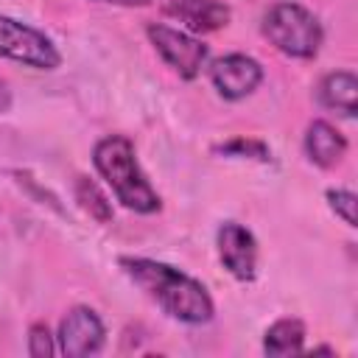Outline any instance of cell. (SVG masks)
I'll use <instances>...</instances> for the list:
<instances>
[{
    "mask_svg": "<svg viewBox=\"0 0 358 358\" xmlns=\"http://www.w3.org/2000/svg\"><path fill=\"white\" fill-rule=\"evenodd\" d=\"M120 268L168 316L187 324H204L213 319V299L207 288L190 274L148 257H120Z\"/></svg>",
    "mask_w": 358,
    "mask_h": 358,
    "instance_id": "1",
    "label": "cell"
},
{
    "mask_svg": "<svg viewBox=\"0 0 358 358\" xmlns=\"http://www.w3.org/2000/svg\"><path fill=\"white\" fill-rule=\"evenodd\" d=\"M92 162H95L98 173L109 182V187L115 190L117 201H123L129 210H134V213H157L159 210L162 201H159L157 190L148 185V179L143 176L129 137L109 134V137L98 140L95 151H92Z\"/></svg>",
    "mask_w": 358,
    "mask_h": 358,
    "instance_id": "2",
    "label": "cell"
},
{
    "mask_svg": "<svg viewBox=\"0 0 358 358\" xmlns=\"http://www.w3.org/2000/svg\"><path fill=\"white\" fill-rule=\"evenodd\" d=\"M263 34L277 50L294 59L316 56L324 36L319 20L299 3H277L274 8H268L263 20Z\"/></svg>",
    "mask_w": 358,
    "mask_h": 358,
    "instance_id": "3",
    "label": "cell"
},
{
    "mask_svg": "<svg viewBox=\"0 0 358 358\" xmlns=\"http://www.w3.org/2000/svg\"><path fill=\"white\" fill-rule=\"evenodd\" d=\"M0 56L22 62L36 70H56L62 64L56 45L42 31L17 22L6 14H0Z\"/></svg>",
    "mask_w": 358,
    "mask_h": 358,
    "instance_id": "4",
    "label": "cell"
},
{
    "mask_svg": "<svg viewBox=\"0 0 358 358\" xmlns=\"http://www.w3.org/2000/svg\"><path fill=\"white\" fill-rule=\"evenodd\" d=\"M151 45L157 48V53L182 76V78H196L201 64L207 62V45L185 31H176L171 25L162 22H151L145 28Z\"/></svg>",
    "mask_w": 358,
    "mask_h": 358,
    "instance_id": "5",
    "label": "cell"
},
{
    "mask_svg": "<svg viewBox=\"0 0 358 358\" xmlns=\"http://www.w3.org/2000/svg\"><path fill=\"white\" fill-rule=\"evenodd\" d=\"M103 347V322L92 308H73L59 327V350L67 358L95 355Z\"/></svg>",
    "mask_w": 358,
    "mask_h": 358,
    "instance_id": "6",
    "label": "cell"
},
{
    "mask_svg": "<svg viewBox=\"0 0 358 358\" xmlns=\"http://www.w3.org/2000/svg\"><path fill=\"white\" fill-rule=\"evenodd\" d=\"M210 78H213V87L224 98L238 101V98H246L249 92L257 90V84L263 81V67L252 56L229 53V56H221L213 62Z\"/></svg>",
    "mask_w": 358,
    "mask_h": 358,
    "instance_id": "7",
    "label": "cell"
},
{
    "mask_svg": "<svg viewBox=\"0 0 358 358\" xmlns=\"http://www.w3.org/2000/svg\"><path fill=\"white\" fill-rule=\"evenodd\" d=\"M218 257L224 263V268L238 277V280H255L257 274V241L255 235L235 224V221H227L221 224L218 229Z\"/></svg>",
    "mask_w": 358,
    "mask_h": 358,
    "instance_id": "8",
    "label": "cell"
},
{
    "mask_svg": "<svg viewBox=\"0 0 358 358\" xmlns=\"http://www.w3.org/2000/svg\"><path fill=\"white\" fill-rule=\"evenodd\" d=\"M165 14L185 22L193 34H210L229 22V6L221 0H168Z\"/></svg>",
    "mask_w": 358,
    "mask_h": 358,
    "instance_id": "9",
    "label": "cell"
},
{
    "mask_svg": "<svg viewBox=\"0 0 358 358\" xmlns=\"http://www.w3.org/2000/svg\"><path fill=\"white\" fill-rule=\"evenodd\" d=\"M305 151L310 162H316L319 168H333L347 154V140L327 120H313L305 131Z\"/></svg>",
    "mask_w": 358,
    "mask_h": 358,
    "instance_id": "10",
    "label": "cell"
},
{
    "mask_svg": "<svg viewBox=\"0 0 358 358\" xmlns=\"http://www.w3.org/2000/svg\"><path fill=\"white\" fill-rule=\"evenodd\" d=\"M319 101L327 109H336L338 115L352 117L358 112V78L350 70L324 76L319 84Z\"/></svg>",
    "mask_w": 358,
    "mask_h": 358,
    "instance_id": "11",
    "label": "cell"
},
{
    "mask_svg": "<svg viewBox=\"0 0 358 358\" xmlns=\"http://www.w3.org/2000/svg\"><path fill=\"white\" fill-rule=\"evenodd\" d=\"M305 344V324L299 319H277L263 338L266 355H296Z\"/></svg>",
    "mask_w": 358,
    "mask_h": 358,
    "instance_id": "12",
    "label": "cell"
},
{
    "mask_svg": "<svg viewBox=\"0 0 358 358\" xmlns=\"http://www.w3.org/2000/svg\"><path fill=\"white\" fill-rule=\"evenodd\" d=\"M76 201H78V207L90 215V218H95L98 224H109L112 221V204H109V199L101 193V187L92 182V179H87V176H76Z\"/></svg>",
    "mask_w": 358,
    "mask_h": 358,
    "instance_id": "13",
    "label": "cell"
},
{
    "mask_svg": "<svg viewBox=\"0 0 358 358\" xmlns=\"http://www.w3.org/2000/svg\"><path fill=\"white\" fill-rule=\"evenodd\" d=\"M215 154H227V157H249V159H260V162H268L271 159V151L266 143L260 140H246V137H235L224 145H215L213 148Z\"/></svg>",
    "mask_w": 358,
    "mask_h": 358,
    "instance_id": "14",
    "label": "cell"
},
{
    "mask_svg": "<svg viewBox=\"0 0 358 358\" xmlns=\"http://www.w3.org/2000/svg\"><path fill=\"white\" fill-rule=\"evenodd\" d=\"M28 352H31L34 358H50V355L56 352L53 336H50V330H48L42 322L31 324V330H28Z\"/></svg>",
    "mask_w": 358,
    "mask_h": 358,
    "instance_id": "15",
    "label": "cell"
},
{
    "mask_svg": "<svg viewBox=\"0 0 358 358\" xmlns=\"http://www.w3.org/2000/svg\"><path fill=\"white\" fill-rule=\"evenodd\" d=\"M327 201H330L333 213L344 218V224L355 227V201H358L355 193H350V190H327Z\"/></svg>",
    "mask_w": 358,
    "mask_h": 358,
    "instance_id": "16",
    "label": "cell"
},
{
    "mask_svg": "<svg viewBox=\"0 0 358 358\" xmlns=\"http://www.w3.org/2000/svg\"><path fill=\"white\" fill-rule=\"evenodd\" d=\"M103 3H117V6H151L154 0H103Z\"/></svg>",
    "mask_w": 358,
    "mask_h": 358,
    "instance_id": "17",
    "label": "cell"
}]
</instances>
